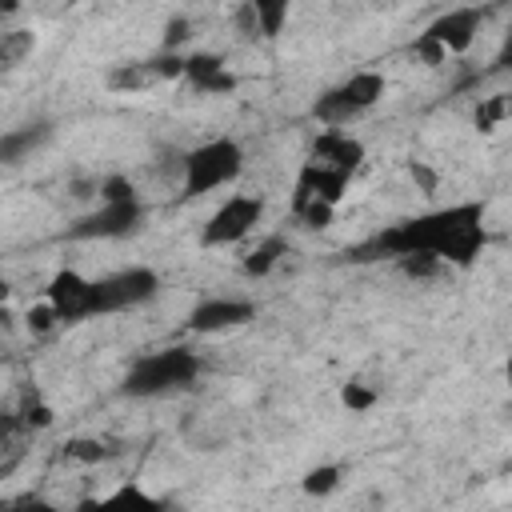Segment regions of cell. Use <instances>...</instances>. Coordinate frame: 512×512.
Here are the masks:
<instances>
[{
	"label": "cell",
	"mask_w": 512,
	"mask_h": 512,
	"mask_svg": "<svg viewBox=\"0 0 512 512\" xmlns=\"http://www.w3.org/2000/svg\"><path fill=\"white\" fill-rule=\"evenodd\" d=\"M8 296H12V284L0 276V304H8Z\"/></svg>",
	"instance_id": "cell-32"
},
{
	"label": "cell",
	"mask_w": 512,
	"mask_h": 512,
	"mask_svg": "<svg viewBox=\"0 0 512 512\" xmlns=\"http://www.w3.org/2000/svg\"><path fill=\"white\" fill-rule=\"evenodd\" d=\"M280 256H288V240H284V236H268V240H260V244L244 256V272H248V276H268V272L280 264Z\"/></svg>",
	"instance_id": "cell-16"
},
{
	"label": "cell",
	"mask_w": 512,
	"mask_h": 512,
	"mask_svg": "<svg viewBox=\"0 0 512 512\" xmlns=\"http://www.w3.org/2000/svg\"><path fill=\"white\" fill-rule=\"evenodd\" d=\"M384 88H388L384 72L360 68V72H352L348 80L324 88V92L312 100V120H320L324 128H344V124L360 120L368 108H376V104L384 100Z\"/></svg>",
	"instance_id": "cell-4"
},
{
	"label": "cell",
	"mask_w": 512,
	"mask_h": 512,
	"mask_svg": "<svg viewBox=\"0 0 512 512\" xmlns=\"http://www.w3.org/2000/svg\"><path fill=\"white\" fill-rule=\"evenodd\" d=\"M248 12L256 20V36L272 40V36L284 32L288 12H292V0H248Z\"/></svg>",
	"instance_id": "cell-15"
},
{
	"label": "cell",
	"mask_w": 512,
	"mask_h": 512,
	"mask_svg": "<svg viewBox=\"0 0 512 512\" xmlns=\"http://www.w3.org/2000/svg\"><path fill=\"white\" fill-rule=\"evenodd\" d=\"M240 172H244V148L232 136L204 140L192 152H184V160H180V196L184 200L208 196L224 184H236Z\"/></svg>",
	"instance_id": "cell-3"
},
{
	"label": "cell",
	"mask_w": 512,
	"mask_h": 512,
	"mask_svg": "<svg viewBox=\"0 0 512 512\" xmlns=\"http://www.w3.org/2000/svg\"><path fill=\"white\" fill-rule=\"evenodd\" d=\"M340 476H344V468H340V464H316V468H308V472H304L300 488H304L308 496H328V492H336V488H340Z\"/></svg>",
	"instance_id": "cell-19"
},
{
	"label": "cell",
	"mask_w": 512,
	"mask_h": 512,
	"mask_svg": "<svg viewBox=\"0 0 512 512\" xmlns=\"http://www.w3.org/2000/svg\"><path fill=\"white\" fill-rule=\"evenodd\" d=\"M412 56H416V60H424L428 68H432V64H444V60H448V52H444L440 44H432L428 36H416V44H412Z\"/></svg>",
	"instance_id": "cell-28"
},
{
	"label": "cell",
	"mask_w": 512,
	"mask_h": 512,
	"mask_svg": "<svg viewBox=\"0 0 512 512\" xmlns=\"http://www.w3.org/2000/svg\"><path fill=\"white\" fill-rule=\"evenodd\" d=\"M144 228V204L140 196H128V200H100L92 212L76 216L68 228H64V240H128Z\"/></svg>",
	"instance_id": "cell-6"
},
{
	"label": "cell",
	"mask_w": 512,
	"mask_h": 512,
	"mask_svg": "<svg viewBox=\"0 0 512 512\" xmlns=\"http://www.w3.org/2000/svg\"><path fill=\"white\" fill-rule=\"evenodd\" d=\"M100 504H136V508H156V504H160V496L144 492L140 484H120V488H116V492H108Z\"/></svg>",
	"instance_id": "cell-22"
},
{
	"label": "cell",
	"mask_w": 512,
	"mask_h": 512,
	"mask_svg": "<svg viewBox=\"0 0 512 512\" xmlns=\"http://www.w3.org/2000/svg\"><path fill=\"white\" fill-rule=\"evenodd\" d=\"M156 292H160V276H156L152 268H144V264L108 272V276L92 280V288H88V320H96V316H116V312H132V308L148 304Z\"/></svg>",
	"instance_id": "cell-5"
},
{
	"label": "cell",
	"mask_w": 512,
	"mask_h": 512,
	"mask_svg": "<svg viewBox=\"0 0 512 512\" xmlns=\"http://www.w3.org/2000/svg\"><path fill=\"white\" fill-rule=\"evenodd\" d=\"M88 288H92L88 276H80L76 268H60L48 280V296L44 300L52 304L60 324H80V320H88Z\"/></svg>",
	"instance_id": "cell-10"
},
{
	"label": "cell",
	"mask_w": 512,
	"mask_h": 512,
	"mask_svg": "<svg viewBox=\"0 0 512 512\" xmlns=\"http://www.w3.org/2000/svg\"><path fill=\"white\" fill-rule=\"evenodd\" d=\"M340 400H344V408H352V412H368V408L376 404V392L364 388L360 380H352V384L340 388Z\"/></svg>",
	"instance_id": "cell-25"
},
{
	"label": "cell",
	"mask_w": 512,
	"mask_h": 512,
	"mask_svg": "<svg viewBox=\"0 0 512 512\" xmlns=\"http://www.w3.org/2000/svg\"><path fill=\"white\" fill-rule=\"evenodd\" d=\"M64 456H68V460H80V464H96V460L108 456V444L96 440V436H76V440L64 444Z\"/></svg>",
	"instance_id": "cell-20"
},
{
	"label": "cell",
	"mask_w": 512,
	"mask_h": 512,
	"mask_svg": "<svg viewBox=\"0 0 512 512\" xmlns=\"http://www.w3.org/2000/svg\"><path fill=\"white\" fill-rule=\"evenodd\" d=\"M96 192H100V200H128V196H136V188H132L128 176H104L96 184Z\"/></svg>",
	"instance_id": "cell-26"
},
{
	"label": "cell",
	"mask_w": 512,
	"mask_h": 512,
	"mask_svg": "<svg viewBox=\"0 0 512 512\" xmlns=\"http://www.w3.org/2000/svg\"><path fill=\"white\" fill-rule=\"evenodd\" d=\"M36 48V36L24 28H0V68H16Z\"/></svg>",
	"instance_id": "cell-18"
},
{
	"label": "cell",
	"mask_w": 512,
	"mask_h": 512,
	"mask_svg": "<svg viewBox=\"0 0 512 512\" xmlns=\"http://www.w3.org/2000/svg\"><path fill=\"white\" fill-rule=\"evenodd\" d=\"M204 372V360L196 348L188 344H168V348H152V352H140L124 380H120V392L132 396V400H156V396H172V392H184L200 380Z\"/></svg>",
	"instance_id": "cell-2"
},
{
	"label": "cell",
	"mask_w": 512,
	"mask_h": 512,
	"mask_svg": "<svg viewBox=\"0 0 512 512\" xmlns=\"http://www.w3.org/2000/svg\"><path fill=\"white\" fill-rule=\"evenodd\" d=\"M56 324H60V320H56V312H52V304H48V300L28 308V328H32L36 336H48Z\"/></svg>",
	"instance_id": "cell-27"
},
{
	"label": "cell",
	"mask_w": 512,
	"mask_h": 512,
	"mask_svg": "<svg viewBox=\"0 0 512 512\" xmlns=\"http://www.w3.org/2000/svg\"><path fill=\"white\" fill-rule=\"evenodd\" d=\"M264 220V196H252V192H236L228 196L200 228V244L204 248H228V244H240L256 224Z\"/></svg>",
	"instance_id": "cell-7"
},
{
	"label": "cell",
	"mask_w": 512,
	"mask_h": 512,
	"mask_svg": "<svg viewBox=\"0 0 512 512\" xmlns=\"http://www.w3.org/2000/svg\"><path fill=\"white\" fill-rule=\"evenodd\" d=\"M180 80L192 92H200V96H220V92H232L236 88V76L224 68V60L216 52H188Z\"/></svg>",
	"instance_id": "cell-11"
},
{
	"label": "cell",
	"mask_w": 512,
	"mask_h": 512,
	"mask_svg": "<svg viewBox=\"0 0 512 512\" xmlns=\"http://www.w3.org/2000/svg\"><path fill=\"white\" fill-rule=\"evenodd\" d=\"M308 160L328 164V168H336V172L352 176V172L360 168V160H364V144H360L356 136H348L344 128H324V132L312 140Z\"/></svg>",
	"instance_id": "cell-12"
},
{
	"label": "cell",
	"mask_w": 512,
	"mask_h": 512,
	"mask_svg": "<svg viewBox=\"0 0 512 512\" xmlns=\"http://www.w3.org/2000/svg\"><path fill=\"white\" fill-rule=\"evenodd\" d=\"M480 24H484V12H480L476 4H460V8L440 12L420 36H428L432 44H440L448 56H460V52H468V48L476 44Z\"/></svg>",
	"instance_id": "cell-9"
},
{
	"label": "cell",
	"mask_w": 512,
	"mask_h": 512,
	"mask_svg": "<svg viewBox=\"0 0 512 512\" xmlns=\"http://www.w3.org/2000/svg\"><path fill=\"white\" fill-rule=\"evenodd\" d=\"M48 140H52V124L48 120H32V124H20V128H8L0 136V164H20L36 148H44Z\"/></svg>",
	"instance_id": "cell-14"
},
{
	"label": "cell",
	"mask_w": 512,
	"mask_h": 512,
	"mask_svg": "<svg viewBox=\"0 0 512 512\" xmlns=\"http://www.w3.org/2000/svg\"><path fill=\"white\" fill-rule=\"evenodd\" d=\"M408 172H412V180L420 184V192H436V172H432L428 164H420V160H416Z\"/></svg>",
	"instance_id": "cell-30"
},
{
	"label": "cell",
	"mask_w": 512,
	"mask_h": 512,
	"mask_svg": "<svg viewBox=\"0 0 512 512\" xmlns=\"http://www.w3.org/2000/svg\"><path fill=\"white\" fill-rule=\"evenodd\" d=\"M504 112H508V100H504V96L484 100V104L476 108V128H480V132H492V128L504 120Z\"/></svg>",
	"instance_id": "cell-24"
},
{
	"label": "cell",
	"mask_w": 512,
	"mask_h": 512,
	"mask_svg": "<svg viewBox=\"0 0 512 512\" xmlns=\"http://www.w3.org/2000/svg\"><path fill=\"white\" fill-rule=\"evenodd\" d=\"M16 8H20V0H0V28H4V20H8Z\"/></svg>",
	"instance_id": "cell-31"
},
{
	"label": "cell",
	"mask_w": 512,
	"mask_h": 512,
	"mask_svg": "<svg viewBox=\"0 0 512 512\" xmlns=\"http://www.w3.org/2000/svg\"><path fill=\"white\" fill-rule=\"evenodd\" d=\"M256 320V304L252 300H240V296H204L200 304H192L188 312V332L196 336H216V332H228V328H240Z\"/></svg>",
	"instance_id": "cell-8"
},
{
	"label": "cell",
	"mask_w": 512,
	"mask_h": 512,
	"mask_svg": "<svg viewBox=\"0 0 512 512\" xmlns=\"http://www.w3.org/2000/svg\"><path fill=\"white\" fill-rule=\"evenodd\" d=\"M152 84V68L148 60H132V64H116L108 72V88L112 92H136V88H148Z\"/></svg>",
	"instance_id": "cell-17"
},
{
	"label": "cell",
	"mask_w": 512,
	"mask_h": 512,
	"mask_svg": "<svg viewBox=\"0 0 512 512\" xmlns=\"http://www.w3.org/2000/svg\"><path fill=\"white\" fill-rule=\"evenodd\" d=\"M348 188V176L328 168V164H316V160H304L300 176H296V188H292V204H304V200H324V204H340Z\"/></svg>",
	"instance_id": "cell-13"
},
{
	"label": "cell",
	"mask_w": 512,
	"mask_h": 512,
	"mask_svg": "<svg viewBox=\"0 0 512 512\" xmlns=\"http://www.w3.org/2000/svg\"><path fill=\"white\" fill-rule=\"evenodd\" d=\"M396 264H400V272H404V276H412V280H432V276L444 268V260H436V256H428V252H416V256H400Z\"/></svg>",
	"instance_id": "cell-21"
},
{
	"label": "cell",
	"mask_w": 512,
	"mask_h": 512,
	"mask_svg": "<svg viewBox=\"0 0 512 512\" xmlns=\"http://www.w3.org/2000/svg\"><path fill=\"white\" fill-rule=\"evenodd\" d=\"M148 68H152V80H180V72H184V56L160 48V56H152Z\"/></svg>",
	"instance_id": "cell-23"
},
{
	"label": "cell",
	"mask_w": 512,
	"mask_h": 512,
	"mask_svg": "<svg viewBox=\"0 0 512 512\" xmlns=\"http://www.w3.org/2000/svg\"><path fill=\"white\" fill-rule=\"evenodd\" d=\"M188 28H192V24H188L184 16H176V20L168 24V32H164V52H176V44L188 36Z\"/></svg>",
	"instance_id": "cell-29"
},
{
	"label": "cell",
	"mask_w": 512,
	"mask_h": 512,
	"mask_svg": "<svg viewBox=\"0 0 512 512\" xmlns=\"http://www.w3.org/2000/svg\"><path fill=\"white\" fill-rule=\"evenodd\" d=\"M484 248H488L484 204L460 200V204L432 208V212H420V216H404V220L380 228L364 244L348 248L344 260L364 264V260H400V256L428 252V256H436L452 268H472Z\"/></svg>",
	"instance_id": "cell-1"
}]
</instances>
